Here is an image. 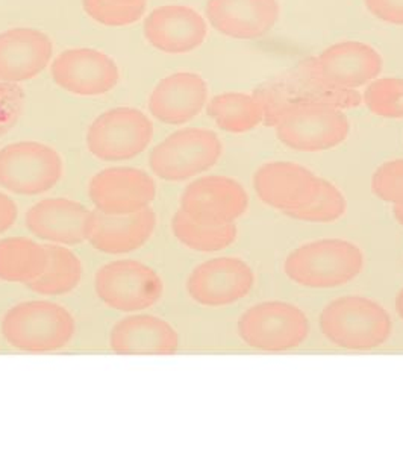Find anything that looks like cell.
Instances as JSON below:
<instances>
[{
  "label": "cell",
  "mask_w": 403,
  "mask_h": 455,
  "mask_svg": "<svg viewBox=\"0 0 403 455\" xmlns=\"http://www.w3.org/2000/svg\"><path fill=\"white\" fill-rule=\"evenodd\" d=\"M88 195L99 212L130 214L149 207L155 199L156 186L145 171L111 167L93 176Z\"/></svg>",
  "instance_id": "obj_13"
},
{
  "label": "cell",
  "mask_w": 403,
  "mask_h": 455,
  "mask_svg": "<svg viewBox=\"0 0 403 455\" xmlns=\"http://www.w3.org/2000/svg\"><path fill=\"white\" fill-rule=\"evenodd\" d=\"M372 190L379 199L403 205V160L383 163L372 178Z\"/></svg>",
  "instance_id": "obj_31"
},
{
  "label": "cell",
  "mask_w": 403,
  "mask_h": 455,
  "mask_svg": "<svg viewBox=\"0 0 403 455\" xmlns=\"http://www.w3.org/2000/svg\"><path fill=\"white\" fill-rule=\"evenodd\" d=\"M321 331L336 347L367 351L381 347L391 334V319L375 300L344 296L332 300L320 315Z\"/></svg>",
  "instance_id": "obj_4"
},
{
  "label": "cell",
  "mask_w": 403,
  "mask_h": 455,
  "mask_svg": "<svg viewBox=\"0 0 403 455\" xmlns=\"http://www.w3.org/2000/svg\"><path fill=\"white\" fill-rule=\"evenodd\" d=\"M207 114L231 134H243L264 124L263 102L255 93L218 94L209 100Z\"/></svg>",
  "instance_id": "obj_25"
},
{
  "label": "cell",
  "mask_w": 403,
  "mask_h": 455,
  "mask_svg": "<svg viewBox=\"0 0 403 455\" xmlns=\"http://www.w3.org/2000/svg\"><path fill=\"white\" fill-rule=\"evenodd\" d=\"M396 310H398L399 315L403 321V290L399 291L398 298H396Z\"/></svg>",
  "instance_id": "obj_35"
},
{
  "label": "cell",
  "mask_w": 403,
  "mask_h": 455,
  "mask_svg": "<svg viewBox=\"0 0 403 455\" xmlns=\"http://www.w3.org/2000/svg\"><path fill=\"white\" fill-rule=\"evenodd\" d=\"M25 108V92L20 85L0 81V137L10 132Z\"/></svg>",
  "instance_id": "obj_32"
},
{
  "label": "cell",
  "mask_w": 403,
  "mask_h": 455,
  "mask_svg": "<svg viewBox=\"0 0 403 455\" xmlns=\"http://www.w3.org/2000/svg\"><path fill=\"white\" fill-rule=\"evenodd\" d=\"M46 266L44 244L27 237L0 240V281L29 284L44 272Z\"/></svg>",
  "instance_id": "obj_24"
},
{
  "label": "cell",
  "mask_w": 403,
  "mask_h": 455,
  "mask_svg": "<svg viewBox=\"0 0 403 455\" xmlns=\"http://www.w3.org/2000/svg\"><path fill=\"white\" fill-rule=\"evenodd\" d=\"M364 4L379 20L403 27V0H364Z\"/></svg>",
  "instance_id": "obj_33"
},
{
  "label": "cell",
  "mask_w": 403,
  "mask_h": 455,
  "mask_svg": "<svg viewBox=\"0 0 403 455\" xmlns=\"http://www.w3.org/2000/svg\"><path fill=\"white\" fill-rule=\"evenodd\" d=\"M238 334L250 347L282 352L302 345L310 334V322L297 307L287 302H263L238 321Z\"/></svg>",
  "instance_id": "obj_8"
},
{
  "label": "cell",
  "mask_w": 403,
  "mask_h": 455,
  "mask_svg": "<svg viewBox=\"0 0 403 455\" xmlns=\"http://www.w3.org/2000/svg\"><path fill=\"white\" fill-rule=\"evenodd\" d=\"M44 249L47 254L46 269L36 281L27 285L38 295H67L78 287L83 278L81 259L62 244L46 243Z\"/></svg>",
  "instance_id": "obj_26"
},
{
  "label": "cell",
  "mask_w": 403,
  "mask_h": 455,
  "mask_svg": "<svg viewBox=\"0 0 403 455\" xmlns=\"http://www.w3.org/2000/svg\"><path fill=\"white\" fill-rule=\"evenodd\" d=\"M171 229L175 237L186 244V248L197 251V252H218L229 248L237 238V227L235 223L211 227L202 225L193 220L188 214L178 210L173 220Z\"/></svg>",
  "instance_id": "obj_27"
},
{
  "label": "cell",
  "mask_w": 403,
  "mask_h": 455,
  "mask_svg": "<svg viewBox=\"0 0 403 455\" xmlns=\"http://www.w3.org/2000/svg\"><path fill=\"white\" fill-rule=\"evenodd\" d=\"M320 78L332 87L355 90L370 84L383 72V57L361 42L332 44L314 57Z\"/></svg>",
  "instance_id": "obj_16"
},
{
  "label": "cell",
  "mask_w": 403,
  "mask_h": 455,
  "mask_svg": "<svg viewBox=\"0 0 403 455\" xmlns=\"http://www.w3.org/2000/svg\"><path fill=\"white\" fill-rule=\"evenodd\" d=\"M282 145L299 152L334 149L346 140L351 124L342 109L331 105H296L272 122Z\"/></svg>",
  "instance_id": "obj_5"
},
{
  "label": "cell",
  "mask_w": 403,
  "mask_h": 455,
  "mask_svg": "<svg viewBox=\"0 0 403 455\" xmlns=\"http://www.w3.org/2000/svg\"><path fill=\"white\" fill-rule=\"evenodd\" d=\"M362 100L379 117L403 119V79H375L366 88Z\"/></svg>",
  "instance_id": "obj_28"
},
{
  "label": "cell",
  "mask_w": 403,
  "mask_h": 455,
  "mask_svg": "<svg viewBox=\"0 0 403 455\" xmlns=\"http://www.w3.org/2000/svg\"><path fill=\"white\" fill-rule=\"evenodd\" d=\"M88 16L105 27H128L145 16L146 2L137 5H117L111 0H83Z\"/></svg>",
  "instance_id": "obj_30"
},
{
  "label": "cell",
  "mask_w": 403,
  "mask_h": 455,
  "mask_svg": "<svg viewBox=\"0 0 403 455\" xmlns=\"http://www.w3.org/2000/svg\"><path fill=\"white\" fill-rule=\"evenodd\" d=\"M361 251L338 238L304 244L287 257L285 274L289 280L311 289H331L355 280L362 270Z\"/></svg>",
  "instance_id": "obj_3"
},
{
  "label": "cell",
  "mask_w": 403,
  "mask_h": 455,
  "mask_svg": "<svg viewBox=\"0 0 403 455\" xmlns=\"http://www.w3.org/2000/svg\"><path fill=\"white\" fill-rule=\"evenodd\" d=\"M155 227L156 214L150 207L130 214H107L93 210L87 240L104 254H130L147 243Z\"/></svg>",
  "instance_id": "obj_19"
},
{
  "label": "cell",
  "mask_w": 403,
  "mask_h": 455,
  "mask_svg": "<svg viewBox=\"0 0 403 455\" xmlns=\"http://www.w3.org/2000/svg\"><path fill=\"white\" fill-rule=\"evenodd\" d=\"M91 212L66 197H49L27 212V227L49 243L78 246L88 238Z\"/></svg>",
  "instance_id": "obj_17"
},
{
  "label": "cell",
  "mask_w": 403,
  "mask_h": 455,
  "mask_svg": "<svg viewBox=\"0 0 403 455\" xmlns=\"http://www.w3.org/2000/svg\"><path fill=\"white\" fill-rule=\"evenodd\" d=\"M222 152V141L216 132L186 128L154 148L149 156L150 169L161 180L186 181L216 166Z\"/></svg>",
  "instance_id": "obj_6"
},
{
  "label": "cell",
  "mask_w": 403,
  "mask_h": 455,
  "mask_svg": "<svg viewBox=\"0 0 403 455\" xmlns=\"http://www.w3.org/2000/svg\"><path fill=\"white\" fill-rule=\"evenodd\" d=\"M94 289L111 308L134 313L155 306L164 285L160 275L149 266L135 259H119L99 269Z\"/></svg>",
  "instance_id": "obj_10"
},
{
  "label": "cell",
  "mask_w": 403,
  "mask_h": 455,
  "mask_svg": "<svg viewBox=\"0 0 403 455\" xmlns=\"http://www.w3.org/2000/svg\"><path fill=\"white\" fill-rule=\"evenodd\" d=\"M62 176L57 150L36 141H19L0 149V186L23 196L52 190Z\"/></svg>",
  "instance_id": "obj_7"
},
{
  "label": "cell",
  "mask_w": 403,
  "mask_h": 455,
  "mask_svg": "<svg viewBox=\"0 0 403 455\" xmlns=\"http://www.w3.org/2000/svg\"><path fill=\"white\" fill-rule=\"evenodd\" d=\"M17 220L16 202L8 195L0 192V234L8 231Z\"/></svg>",
  "instance_id": "obj_34"
},
{
  "label": "cell",
  "mask_w": 403,
  "mask_h": 455,
  "mask_svg": "<svg viewBox=\"0 0 403 455\" xmlns=\"http://www.w3.org/2000/svg\"><path fill=\"white\" fill-rule=\"evenodd\" d=\"M52 78L57 85L78 96H99L111 92L120 73L113 58L96 49H68L52 62Z\"/></svg>",
  "instance_id": "obj_15"
},
{
  "label": "cell",
  "mask_w": 403,
  "mask_h": 455,
  "mask_svg": "<svg viewBox=\"0 0 403 455\" xmlns=\"http://www.w3.org/2000/svg\"><path fill=\"white\" fill-rule=\"evenodd\" d=\"M146 40L166 53H188L205 42L208 25L190 6L167 5L152 11L143 27Z\"/></svg>",
  "instance_id": "obj_18"
},
{
  "label": "cell",
  "mask_w": 403,
  "mask_h": 455,
  "mask_svg": "<svg viewBox=\"0 0 403 455\" xmlns=\"http://www.w3.org/2000/svg\"><path fill=\"white\" fill-rule=\"evenodd\" d=\"M278 0H208L209 25L223 36L257 40L272 31L280 19Z\"/></svg>",
  "instance_id": "obj_20"
},
{
  "label": "cell",
  "mask_w": 403,
  "mask_h": 455,
  "mask_svg": "<svg viewBox=\"0 0 403 455\" xmlns=\"http://www.w3.org/2000/svg\"><path fill=\"white\" fill-rule=\"evenodd\" d=\"M346 199L332 182L320 178V188L316 201L310 207L299 212H284L288 218L304 222L329 223L336 222L346 212Z\"/></svg>",
  "instance_id": "obj_29"
},
{
  "label": "cell",
  "mask_w": 403,
  "mask_h": 455,
  "mask_svg": "<svg viewBox=\"0 0 403 455\" xmlns=\"http://www.w3.org/2000/svg\"><path fill=\"white\" fill-rule=\"evenodd\" d=\"M75 319L64 307L47 300H28L12 307L2 321V334L23 352H53L75 336Z\"/></svg>",
  "instance_id": "obj_2"
},
{
  "label": "cell",
  "mask_w": 403,
  "mask_h": 455,
  "mask_svg": "<svg viewBox=\"0 0 403 455\" xmlns=\"http://www.w3.org/2000/svg\"><path fill=\"white\" fill-rule=\"evenodd\" d=\"M109 347L119 355H171L179 347V336L156 315H128L111 330Z\"/></svg>",
  "instance_id": "obj_23"
},
{
  "label": "cell",
  "mask_w": 403,
  "mask_h": 455,
  "mask_svg": "<svg viewBox=\"0 0 403 455\" xmlns=\"http://www.w3.org/2000/svg\"><path fill=\"white\" fill-rule=\"evenodd\" d=\"M393 212L396 220L403 227V205H394Z\"/></svg>",
  "instance_id": "obj_36"
},
{
  "label": "cell",
  "mask_w": 403,
  "mask_h": 455,
  "mask_svg": "<svg viewBox=\"0 0 403 455\" xmlns=\"http://www.w3.org/2000/svg\"><path fill=\"white\" fill-rule=\"evenodd\" d=\"M111 2H115L117 5H137V4H141V2H146V0H111Z\"/></svg>",
  "instance_id": "obj_37"
},
{
  "label": "cell",
  "mask_w": 403,
  "mask_h": 455,
  "mask_svg": "<svg viewBox=\"0 0 403 455\" xmlns=\"http://www.w3.org/2000/svg\"><path fill=\"white\" fill-rule=\"evenodd\" d=\"M254 187L259 199L270 207L282 212H299L316 201L320 178L296 163L273 161L259 167Z\"/></svg>",
  "instance_id": "obj_12"
},
{
  "label": "cell",
  "mask_w": 403,
  "mask_h": 455,
  "mask_svg": "<svg viewBox=\"0 0 403 455\" xmlns=\"http://www.w3.org/2000/svg\"><path fill=\"white\" fill-rule=\"evenodd\" d=\"M254 280V272L243 259L222 257L197 266L186 281V290L202 306H231L249 295Z\"/></svg>",
  "instance_id": "obj_14"
},
{
  "label": "cell",
  "mask_w": 403,
  "mask_h": 455,
  "mask_svg": "<svg viewBox=\"0 0 403 455\" xmlns=\"http://www.w3.org/2000/svg\"><path fill=\"white\" fill-rule=\"evenodd\" d=\"M51 38L32 28L0 34V81L19 84L36 78L52 58Z\"/></svg>",
  "instance_id": "obj_21"
},
{
  "label": "cell",
  "mask_w": 403,
  "mask_h": 455,
  "mask_svg": "<svg viewBox=\"0 0 403 455\" xmlns=\"http://www.w3.org/2000/svg\"><path fill=\"white\" fill-rule=\"evenodd\" d=\"M207 99L205 79L197 73H175L154 88L149 99V111L161 124H184L201 113Z\"/></svg>",
  "instance_id": "obj_22"
},
{
  "label": "cell",
  "mask_w": 403,
  "mask_h": 455,
  "mask_svg": "<svg viewBox=\"0 0 403 455\" xmlns=\"http://www.w3.org/2000/svg\"><path fill=\"white\" fill-rule=\"evenodd\" d=\"M264 107V124L270 126L284 109L296 105H331L346 109L360 107L361 94L355 90L332 87L317 73L314 58L297 64L291 72L255 92Z\"/></svg>",
  "instance_id": "obj_1"
},
{
  "label": "cell",
  "mask_w": 403,
  "mask_h": 455,
  "mask_svg": "<svg viewBox=\"0 0 403 455\" xmlns=\"http://www.w3.org/2000/svg\"><path fill=\"white\" fill-rule=\"evenodd\" d=\"M154 137V124L140 109L115 108L100 114L87 132L88 150L102 161L132 160Z\"/></svg>",
  "instance_id": "obj_9"
},
{
  "label": "cell",
  "mask_w": 403,
  "mask_h": 455,
  "mask_svg": "<svg viewBox=\"0 0 403 455\" xmlns=\"http://www.w3.org/2000/svg\"><path fill=\"white\" fill-rule=\"evenodd\" d=\"M243 186L228 176H203L188 184L181 197V210L202 225L235 223L248 210Z\"/></svg>",
  "instance_id": "obj_11"
}]
</instances>
